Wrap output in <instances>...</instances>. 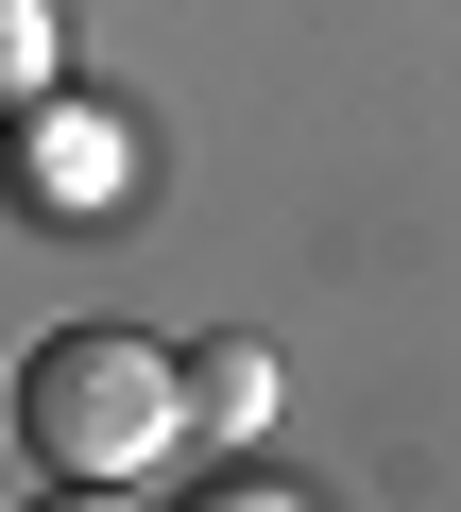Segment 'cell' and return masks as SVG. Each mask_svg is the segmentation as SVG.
Wrapping results in <instances>:
<instances>
[{"instance_id": "6da1fadb", "label": "cell", "mask_w": 461, "mask_h": 512, "mask_svg": "<svg viewBox=\"0 0 461 512\" xmlns=\"http://www.w3.org/2000/svg\"><path fill=\"white\" fill-rule=\"evenodd\" d=\"M18 444H35V478H120L137 495L188 444V359L137 342V325H52L18 359Z\"/></svg>"}, {"instance_id": "7a4b0ae2", "label": "cell", "mask_w": 461, "mask_h": 512, "mask_svg": "<svg viewBox=\"0 0 461 512\" xmlns=\"http://www.w3.org/2000/svg\"><path fill=\"white\" fill-rule=\"evenodd\" d=\"M0 205H18V222H137L154 205V120L137 103H86V86L18 103V120H0Z\"/></svg>"}, {"instance_id": "3957f363", "label": "cell", "mask_w": 461, "mask_h": 512, "mask_svg": "<svg viewBox=\"0 0 461 512\" xmlns=\"http://www.w3.org/2000/svg\"><path fill=\"white\" fill-rule=\"evenodd\" d=\"M188 427H205V444H257V427H274V359H257V342H205V359H188Z\"/></svg>"}, {"instance_id": "8992f818", "label": "cell", "mask_w": 461, "mask_h": 512, "mask_svg": "<svg viewBox=\"0 0 461 512\" xmlns=\"http://www.w3.org/2000/svg\"><path fill=\"white\" fill-rule=\"evenodd\" d=\"M35 512H120V478H52V495H35Z\"/></svg>"}, {"instance_id": "277c9868", "label": "cell", "mask_w": 461, "mask_h": 512, "mask_svg": "<svg viewBox=\"0 0 461 512\" xmlns=\"http://www.w3.org/2000/svg\"><path fill=\"white\" fill-rule=\"evenodd\" d=\"M69 86V0H0V120Z\"/></svg>"}, {"instance_id": "5b68a950", "label": "cell", "mask_w": 461, "mask_h": 512, "mask_svg": "<svg viewBox=\"0 0 461 512\" xmlns=\"http://www.w3.org/2000/svg\"><path fill=\"white\" fill-rule=\"evenodd\" d=\"M188 512H291V495H274V478H222V495H188Z\"/></svg>"}]
</instances>
